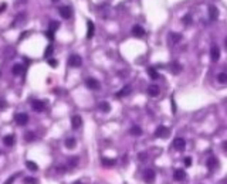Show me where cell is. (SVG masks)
Segmentation results:
<instances>
[{
  "label": "cell",
  "mask_w": 227,
  "mask_h": 184,
  "mask_svg": "<svg viewBox=\"0 0 227 184\" xmlns=\"http://www.w3.org/2000/svg\"><path fill=\"white\" fill-rule=\"evenodd\" d=\"M168 38H169V44H178L179 41L182 40V35L180 34H178V33H170V34L168 35Z\"/></svg>",
  "instance_id": "obj_12"
},
{
  "label": "cell",
  "mask_w": 227,
  "mask_h": 184,
  "mask_svg": "<svg viewBox=\"0 0 227 184\" xmlns=\"http://www.w3.org/2000/svg\"><path fill=\"white\" fill-rule=\"evenodd\" d=\"M87 38L88 40H91V38L94 37V33H95V26H94V23L91 20H88L87 21Z\"/></svg>",
  "instance_id": "obj_10"
},
{
  "label": "cell",
  "mask_w": 227,
  "mask_h": 184,
  "mask_svg": "<svg viewBox=\"0 0 227 184\" xmlns=\"http://www.w3.org/2000/svg\"><path fill=\"white\" fill-rule=\"evenodd\" d=\"M132 34L135 35V37L141 38L145 35V30H143V27H141V26H133L132 27Z\"/></svg>",
  "instance_id": "obj_13"
},
{
  "label": "cell",
  "mask_w": 227,
  "mask_h": 184,
  "mask_svg": "<svg viewBox=\"0 0 227 184\" xmlns=\"http://www.w3.org/2000/svg\"><path fill=\"white\" fill-rule=\"evenodd\" d=\"M169 129L166 128V126H158L156 130H155V136L156 137H161V139H166L169 136Z\"/></svg>",
  "instance_id": "obj_2"
},
{
  "label": "cell",
  "mask_w": 227,
  "mask_h": 184,
  "mask_svg": "<svg viewBox=\"0 0 227 184\" xmlns=\"http://www.w3.org/2000/svg\"><path fill=\"white\" fill-rule=\"evenodd\" d=\"M85 85H87L90 89H92V91H98L99 88H101L99 82H98L95 78H87V80H85Z\"/></svg>",
  "instance_id": "obj_6"
},
{
  "label": "cell",
  "mask_w": 227,
  "mask_h": 184,
  "mask_svg": "<svg viewBox=\"0 0 227 184\" xmlns=\"http://www.w3.org/2000/svg\"><path fill=\"white\" fill-rule=\"evenodd\" d=\"M78 163V157H71L70 160H68V167H75Z\"/></svg>",
  "instance_id": "obj_30"
},
{
  "label": "cell",
  "mask_w": 227,
  "mask_h": 184,
  "mask_svg": "<svg viewBox=\"0 0 227 184\" xmlns=\"http://www.w3.org/2000/svg\"><path fill=\"white\" fill-rule=\"evenodd\" d=\"M217 16H219V10L216 9V6H210L209 7V18L212 21H214L217 18Z\"/></svg>",
  "instance_id": "obj_15"
},
{
  "label": "cell",
  "mask_w": 227,
  "mask_h": 184,
  "mask_svg": "<svg viewBox=\"0 0 227 184\" xmlns=\"http://www.w3.org/2000/svg\"><path fill=\"white\" fill-rule=\"evenodd\" d=\"M3 143L6 146H13L14 145V136L13 135H7L3 137Z\"/></svg>",
  "instance_id": "obj_19"
},
{
  "label": "cell",
  "mask_w": 227,
  "mask_h": 184,
  "mask_svg": "<svg viewBox=\"0 0 227 184\" xmlns=\"http://www.w3.org/2000/svg\"><path fill=\"white\" fill-rule=\"evenodd\" d=\"M58 13L63 18H70L71 14H73V10H71V7H68V6H60Z\"/></svg>",
  "instance_id": "obj_5"
},
{
  "label": "cell",
  "mask_w": 227,
  "mask_h": 184,
  "mask_svg": "<svg viewBox=\"0 0 227 184\" xmlns=\"http://www.w3.org/2000/svg\"><path fill=\"white\" fill-rule=\"evenodd\" d=\"M101 163L104 164V166H107V167H111V166H114L116 162L114 159H107V157H102V159H101Z\"/></svg>",
  "instance_id": "obj_21"
},
{
  "label": "cell",
  "mask_w": 227,
  "mask_h": 184,
  "mask_svg": "<svg viewBox=\"0 0 227 184\" xmlns=\"http://www.w3.org/2000/svg\"><path fill=\"white\" fill-rule=\"evenodd\" d=\"M131 92H132V88H131V85H126V87H124L122 89L119 91L118 94H116V96H126V95H129Z\"/></svg>",
  "instance_id": "obj_18"
},
{
  "label": "cell",
  "mask_w": 227,
  "mask_h": 184,
  "mask_svg": "<svg viewBox=\"0 0 227 184\" xmlns=\"http://www.w3.org/2000/svg\"><path fill=\"white\" fill-rule=\"evenodd\" d=\"M217 164H219V162H217V159L214 156H210L209 159H207V167H209L210 170H214L217 167Z\"/></svg>",
  "instance_id": "obj_16"
},
{
  "label": "cell",
  "mask_w": 227,
  "mask_h": 184,
  "mask_svg": "<svg viewBox=\"0 0 227 184\" xmlns=\"http://www.w3.org/2000/svg\"><path fill=\"white\" fill-rule=\"evenodd\" d=\"M14 178H16V176H10V177L7 178V181L4 184H13L14 183Z\"/></svg>",
  "instance_id": "obj_35"
},
{
  "label": "cell",
  "mask_w": 227,
  "mask_h": 184,
  "mask_svg": "<svg viewBox=\"0 0 227 184\" xmlns=\"http://www.w3.org/2000/svg\"><path fill=\"white\" fill-rule=\"evenodd\" d=\"M45 35L48 37V40H54V33H53V31H50V30H48V31H47V33H45Z\"/></svg>",
  "instance_id": "obj_36"
},
{
  "label": "cell",
  "mask_w": 227,
  "mask_h": 184,
  "mask_svg": "<svg viewBox=\"0 0 227 184\" xmlns=\"http://www.w3.org/2000/svg\"><path fill=\"white\" fill-rule=\"evenodd\" d=\"M53 51H54V50H53V45L50 44L48 47L45 48V51H44V58H50V57H51V54H53Z\"/></svg>",
  "instance_id": "obj_29"
},
{
  "label": "cell",
  "mask_w": 227,
  "mask_h": 184,
  "mask_svg": "<svg viewBox=\"0 0 227 184\" xmlns=\"http://www.w3.org/2000/svg\"><path fill=\"white\" fill-rule=\"evenodd\" d=\"M48 64H50V67H53V68H56V67L58 65L57 59H53V58H48Z\"/></svg>",
  "instance_id": "obj_33"
},
{
  "label": "cell",
  "mask_w": 227,
  "mask_h": 184,
  "mask_svg": "<svg viewBox=\"0 0 227 184\" xmlns=\"http://www.w3.org/2000/svg\"><path fill=\"white\" fill-rule=\"evenodd\" d=\"M74 184H82L81 181H74Z\"/></svg>",
  "instance_id": "obj_40"
},
{
  "label": "cell",
  "mask_w": 227,
  "mask_h": 184,
  "mask_svg": "<svg viewBox=\"0 0 227 184\" xmlns=\"http://www.w3.org/2000/svg\"><path fill=\"white\" fill-rule=\"evenodd\" d=\"M217 80H219V82H220V84H226L227 82V74L226 72H220L219 75H217Z\"/></svg>",
  "instance_id": "obj_28"
},
{
  "label": "cell",
  "mask_w": 227,
  "mask_h": 184,
  "mask_svg": "<svg viewBox=\"0 0 227 184\" xmlns=\"http://www.w3.org/2000/svg\"><path fill=\"white\" fill-rule=\"evenodd\" d=\"M155 178H156V174H155V171L152 170V169H148V170H145V173H143V180H145V183L153 184Z\"/></svg>",
  "instance_id": "obj_3"
},
{
  "label": "cell",
  "mask_w": 227,
  "mask_h": 184,
  "mask_svg": "<svg viewBox=\"0 0 227 184\" xmlns=\"http://www.w3.org/2000/svg\"><path fill=\"white\" fill-rule=\"evenodd\" d=\"M24 184H36V180L33 177H26L24 178Z\"/></svg>",
  "instance_id": "obj_34"
},
{
  "label": "cell",
  "mask_w": 227,
  "mask_h": 184,
  "mask_svg": "<svg viewBox=\"0 0 227 184\" xmlns=\"http://www.w3.org/2000/svg\"><path fill=\"white\" fill-rule=\"evenodd\" d=\"M185 164L189 167L190 164H192V159H190V157H186V159H185Z\"/></svg>",
  "instance_id": "obj_37"
},
{
  "label": "cell",
  "mask_w": 227,
  "mask_h": 184,
  "mask_svg": "<svg viewBox=\"0 0 227 184\" xmlns=\"http://www.w3.org/2000/svg\"><path fill=\"white\" fill-rule=\"evenodd\" d=\"M173 147H175L176 150H185V147H186V142H185V139H182V137H176L175 140H173Z\"/></svg>",
  "instance_id": "obj_9"
},
{
  "label": "cell",
  "mask_w": 227,
  "mask_h": 184,
  "mask_svg": "<svg viewBox=\"0 0 227 184\" xmlns=\"http://www.w3.org/2000/svg\"><path fill=\"white\" fill-rule=\"evenodd\" d=\"M11 72H13L14 75H20V74L23 72V65H21V64H14L13 68H11Z\"/></svg>",
  "instance_id": "obj_20"
},
{
  "label": "cell",
  "mask_w": 227,
  "mask_h": 184,
  "mask_svg": "<svg viewBox=\"0 0 227 184\" xmlns=\"http://www.w3.org/2000/svg\"><path fill=\"white\" fill-rule=\"evenodd\" d=\"M4 10H6V3L2 4V7H0V13H2V11H4Z\"/></svg>",
  "instance_id": "obj_39"
},
{
  "label": "cell",
  "mask_w": 227,
  "mask_h": 184,
  "mask_svg": "<svg viewBox=\"0 0 227 184\" xmlns=\"http://www.w3.org/2000/svg\"><path fill=\"white\" fill-rule=\"evenodd\" d=\"M53 2H57V0H53Z\"/></svg>",
  "instance_id": "obj_42"
},
{
  "label": "cell",
  "mask_w": 227,
  "mask_h": 184,
  "mask_svg": "<svg viewBox=\"0 0 227 184\" xmlns=\"http://www.w3.org/2000/svg\"><path fill=\"white\" fill-rule=\"evenodd\" d=\"M14 122H16V123H17L19 126L27 125V122H28V115H27V113H17L16 116H14Z\"/></svg>",
  "instance_id": "obj_4"
},
{
  "label": "cell",
  "mask_w": 227,
  "mask_h": 184,
  "mask_svg": "<svg viewBox=\"0 0 227 184\" xmlns=\"http://www.w3.org/2000/svg\"><path fill=\"white\" fill-rule=\"evenodd\" d=\"M81 125H82V119H81V116L74 115L73 118H71V126H73V129H78Z\"/></svg>",
  "instance_id": "obj_11"
},
{
  "label": "cell",
  "mask_w": 227,
  "mask_h": 184,
  "mask_svg": "<svg viewBox=\"0 0 227 184\" xmlns=\"http://www.w3.org/2000/svg\"><path fill=\"white\" fill-rule=\"evenodd\" d=\"M34 139H36V136H34V133L33 132L26 133V140H27V142H32V140H34Z\"/></svg>",
  "instance_id": "obj_31"
},
{
  "label": "cell",
  "mask_w": 227,
  "mask_h": 184,
  "mask_svg": "<svg viewBox=\"0 0 227 184\" xmlns=\"http://www.w3.org/2000/svg\"><path fill=\"white\" fill-rule=\"evenodd\" d=\"M173 178H175L176 181H182L186 178V173L185 170H182V169H178V170H175V173H173Z\"/></svg>",
  "instance_id": "obj_14"
},
{
  "label": "cell",
  "mask_w": 227,
  "mask_h": 184,
  "mask_svg": "<svg viewBox=\"0 0 227 184\" xmlns=\"http://www.w3.org/2000/svg\"><path fill=\"white\" fill-rule=\"evenodd\" d=\"M81 64H82V58H81L78 54H71V55L68 57V65L70 67L78 68V67H81Z\"/></svg>",
  "instance_id": "obj_1"
},
{
  "label": "cell",
  "mask_w": 227,
  "mask_h": 184,
  "mask_svg": "<svg viewBox=\"0 0 227 184\" xmlns=\"http://www.w3.org/2000/svg\"><path fill=\"white\" fill-rule=\"evenodd\" d=\"M148 95H150V96H158V95H159V87H158V85H149V87H148Z\"/></svg>",
  "instance_id": "obj_17"
},
{
  "label": "cell",
  "mask_w": 227,
  "mask_h": 184,
  "mask_svg": "<svg viewBox=\"0 0 227 184\" xmlns=\"http://www.w3.org/2000/svg\"><path fill=\"white\" fill-rule=\"evenodd\" d=\"M0 75H2V71H0Z\"/></svg>",
  "instance_id": "obj_41"
},
{
  "label": "cell",
  "mask_w": 227,
  "mask_h": 184,
  "mask_svg": "<svg viewBox=\"0 0 227 184\" xmlns=\"http://www.w3.org/2000/svg\"><path fill=\"white\" fill-rule=\"evenodd\" d=\"M131 133H132L133 136H141L142 135V129H141L139 126H132V128H131Z\"/></svg>",
  "instance_id": "obj_25"
},
{
  "label": "cell",
  "mask_w": 227,
  "mask_h": 184,
  "mask_svg": "<svg viewBox=\"0 0 227 184\" xmlns=\"http://www.w3.org/2000/svg\"><path fill=\"white\" fill-rule=\"evenodd\" d=\"M183 23H185V24H190V23H192V16H190V14H186L185 17H183Z\"/></svg>",
  "instance_id": "obj_32"
},
{
  "label": "cell",
  "mask_w": 227,
  "mask_h": 184,
  "mask_svg": "<svg viewBox=\"0 0 227 184\" xmlns=\"http://www.w3.org/2000/svg\"><path fill=\"white\" fill-rule=\"evenodd\" d=\"M26 166H27L28 170H32V171H37V170H39V166H37V163H34V162H32V160L26 162Z\"/></svg>",
  "instance_id": "obj_22"
},
{
  "label": "cell",
  "mask_w": 227,
  "mask_h": 184,
  "mask_svg": "<svg viewBox=\"0 0 227 184\" xmlns=\"http://www.w3.org/2000/svg\"><path fill=\"white\" fill-rule=\"evenodd\" d=\"M98 106H99V109H101L102 112H105V113H108V112L111 111V105H109L108 102H101Z\"/></svg>",
  "instance_id": "obj_23"
},
{
  "label": "cell",
  "mask_w": 227,
  "mask_h": 184,
  "mask_svg": "<svg viewBox=\"0 0 227 184\" xmlns=\"http://www.w3.org/2000/svg\"><path fill=\"white\" fill-rule=\"evenodd\" d=\"M75 145H77V142H75V139H74V137H68V139L65 140V146L68 147V149H74V147H75Z\"/></svg>",
  "instance_id": "obj_24"
},
{
  "label": "cell",
  "mask_w": 227,
  "mask_h": 184,
  "mask_svg": "<svg viewBox=\"0 0 227 184\" xmlns=\"http://www.w3.org/2000/svg\"><path fill=\"white\" fill-rule=\"evenodd\" d=\"M173 70H175V72H176V74L179 72V70H180V67H179V64H176V63L173 64Z\"/></svg>",
  "instance_id": "obj_38"
},
{
  "label": "cell",
  "mask_w": 227,
  "mask_h": 184,
  "mask_svg": "<svg viewBox=\"0 0 227 184\" xmlns=\"http://www.w3.org/2000/svg\"><path fill=\"white\" fill-rule=\"evenodd\" d=\"M48 26H50V31L54 33V31L57 30V28L60 27V23H58V21H56V20H51V21H50V24H48Z\"/></svg>",
  "instance_id": "obj_26"
},
{
  "label": "cell",
  "mask_w": 227,
  "mask_h": 184,
  "mask_svg": "<svg viewBox=\"0 0 227 184\" xmlns=\"http://www.w3.org/2000/svg\"><path fill=\"white\" fill-rule=\"evenodd\" d=\"M210 58H212V61H219V58H220V48L217 47L216 44L212 45V48H210Z\"/></svg>",
  "instance_id": "obj_7"
},
{
  "label": "cell",
  "mask_w": 227,
  "mask_h": 184,
  "mask_svg": "<svg viewBox=\"0 0 227 184\" xmlns=\"http://www.w3.org/2000/svg\"><path fill=\"white\" fill-rule=\"evenodd\" d=\"M32 108H33V111H36V112H43L45 109V104L43 101L34 99V101L32 102Z\"/></svg>",
  "instance_id": "obj_8"
},
{
  "label": "cell",
  "mask_w": 227,
  "mask_h": 184,
  "mask_svg": "<svg viewBox=\"0 0 227 184\" xmlns=\"http://www.w3.org/2000/svg\"><path fill=\"white\" fill-rule=\"evenodd\" d=\"M148 72H149V75H150V78H152V80H158V78H159V74H158V71L155 70V68H152V67H150L149 70H148Z\"/></svg>",
  "instance_id": "obj_27"
}]
</instances>
